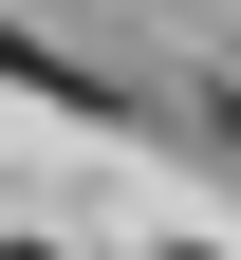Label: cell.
Returning <instances> with one entry per match:
<instances>
[{
  "label": "cell",
  "instance_id": "1",
  "mask_svg": "<svg viewBox=\"0 0 241 260\" xmlns=\"http://www.w3.org/2000/svg\"><path fill=\"white\" fill-rule=\"evenodd\" d=\"M0 75H19V93H75V112H112V75H93V56H56L38 19H0Z\"/></svg>",
  "mask_w": 241,
  "mask_h": 260
},
{
  "label": "cell",
  "instance_id": "2",
  "mask_svg": "<svg viewBox=\"0 0 241 260\" xmlns=\"http://www.w3.org/2000/svg\"><path fill=\"white\" fill-rule=\"evenodd\" d=\"M0 260H56V242H0Z\"/></svg>",
  "mask_w": 241,
  "mask_h": 260
},
{
  "label": "cell",
  "instance_id": "3",
  "mask_svg": "<svg viewBox=\"0 0 241 260\" xmlns=\"http://www.w3.org/2000/svg\"><path fill=\"white\" fill-rule=\"evenodd\" d=\"M167 260H223V242H167Z\"/></svg>",
  "mask_w": 241,
  "mask_h": 260
}]
</instances>
